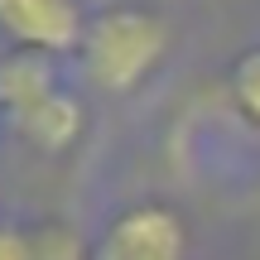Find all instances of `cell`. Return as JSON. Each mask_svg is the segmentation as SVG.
Returning a JSON list of instances; mask_svg holds the SVG:
<instances>
[{
  "label": "cell",
  "instance_id": "52a82bcc",
  "mask_svg": "<svg viewBox=\"0 0 260 260\" xmlns=\"http://www.w3.org/2000/svg\"><path fill=\"white\" fill-rule=\"evenodd\" d=\"M232 87H236V102L246 106V116L260 121V48H255V53H246L241 63H236Z\"/></svg>",
  "mask_w": 260,
  "mask_h": 260
},
{
  "label": "cell",
  "instance_id": "277c9868",
  "mask_svg": "<svg viewBox=\"0 0 260 260\" xmlns=\"http://www.w3.org/2000/svg\"><path fill=\"white\" fill-rule=\"evenodd\" d=\"M53 92H63L58 82L53 53H34V48H15V53L0 58V106L10 116L29 111V106L48 102Z\"/></svg>",
  "mask_w": 260,
  "mask_h": 260
},
{
  "label": "cell",
  "instance_id": "8992f818",
  "mask_svg": "<svg viewBox=\"0 0 260 260\" xmlns=\"http://www.w3.org/2000/svg\"><path fill=\"white\" fill-rule=\"evenodd\" d=\"M29 260H92L82 236L63 222H44L29 232Z\"/></svg>",
  "mask_w": 260,
  "mask_h": 260
},
{
  "label": "cell",
  "instance_id": "ba28073f",
  "mask_svg": "<svg viewBox=\"0 0 260 260\" xmlns=\"http://www.w3.org/2000/svg\"><path fill=\"white\" fill-rule=\"evenodd\" d=\"M0 260H29V232L0 226Z\"/></svg>",
  "mask_w": 260,
  "mask_h": 260
},
{
  "label": "cell",
  "instance_id": "7a4b0ae2",
  "mask_svg": "<svg viewBox=\"0 0 260 260\" xmlns=\"http://www.w3.org/2000/svg\"><path fill=\"white\" fill-rule=\"evenodd\" d=\"M188 255V232L178 212L159 203H140L121 212L92 246V260H183Z\"/></svg>",
  "mask_w": 260,
  "mask_h": 260
},
{
  "label": "cell",
  "instance_id": "5b68a950",
  "mask_svg": "<svg viewBox=\"0 0 260 260\" xmlns=\"http://www.w3.org/2000/svg\"><path fill=\"white\" fill-rule=\"evenodd\" d=\"M10 121H15V130L29 145H39L44 154H58V149H68L77 140V130H82V106H77V96L63 87V92H53L48 102L29 106V111L10 116Z\"/></svg>",
  "mask_w": 260,
  "mask_h": 260
},
{
  "label": "cell",
  "instance_id": "6da1fadb",
  "mask_svg": "<svg viewBox=\"0 0 260 260\" xmlns=\"http://www.w3.org/2000/svg\"><path fill=\"white\" fill-rule=\"evenodd\" d=\"M164 48H169L164 19L145 15V10H102L87 19L82 68L92 87H102V92H130L149 77Z\"/></svg>",
  "mask_w": 260,
  "mask_h": 260
},
{
  "label": "cell",
  "instance_id": "3957f363",
  "mask_svg": "<svg viewBox=\"0 0 260 260\" xmlns=\"http://www.w3.org/2000/svg\"><path fill=\"white\" fill-rule=\"evenodd\" d=\"M0 34L34 53H68L82 48L87 19L77 0H0Z\"/></svg>",
  "mask_w": 260,
  "mask_h": 260
}]
</instances>
